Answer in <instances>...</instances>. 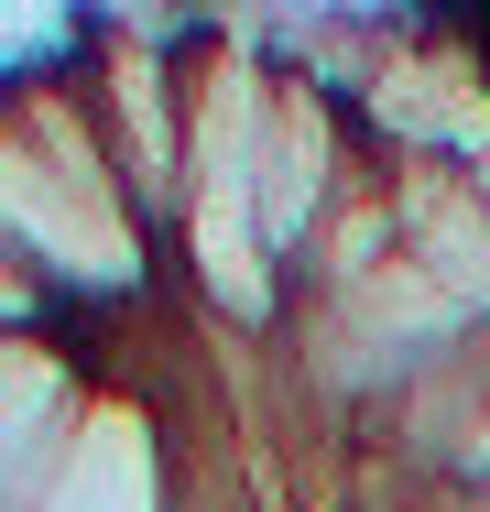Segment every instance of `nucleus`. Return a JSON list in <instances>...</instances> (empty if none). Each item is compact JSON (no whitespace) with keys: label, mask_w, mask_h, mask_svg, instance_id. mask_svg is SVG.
I'll use <instances>...</instances> for the list:
<instances>
[{"label":"nucleus","mask_w":490,"mask_h":512,"mask_svg":"<svg viewBox=\"0 0 490 512\" xmlns=\"http://www.w3.org/2000/svg\"><path fill=\"white\" fill-rule=\"evenodd\" d=\"M0 240L44 284H142V207L77 99L0 109Z\"/></svg>","instance_id":"nucleus-1"},{"label":"nucleus","mask_w":490,"mask_h":512,"mask_svg":"<svg viewBox=\"0 0 490 512\" xmlns=\"http://www.w3.org/2000/svg\"><path fill=\"white\" fill-rule=\"evenodd\" d=\"M77 382H66V360H55V338H33V327H11L0 338V512L33 502V480L55 469V447L77 436Z\"/></svg>","instance_id":"nucleus-2"},{"label":"nucleus","mask_w":490,"mask_h":512,"mask_svg":"<svg viewBox=\"0 0 490 512\" xmlns=\"http://www.w3.org/2000/svg\"><path fill=\"white\" fill-rule=\"evenodd\" d=\"M22 512H153V447H142V414L88 404L77 436L55 447V469L33 480Z\"/></svg>","instance_id":"nucleus-3"}]
</instances>
